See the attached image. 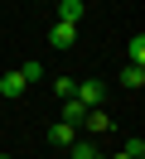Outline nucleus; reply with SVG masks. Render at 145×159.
<instances>
[{"instance_id":"obj_8","label":"nucleus","mask_w":145,"mask_h":159,"mask_svg":"<svg viewBox=\"0 0 145 159\" xmlns=\"http://www.w3.org/2000/svg\"><path fill=\"white\" fill-rule=\"evenodd\" d=\"M82 116H87V106H82L77 97H68V101H63V120H68V125H82Z\"/></svg>"},{"instance_id":"obj_3","label":"nucleus","mask_w":145,"mask_h":159,"mask_svg":"<svg viewBox=\"0 0 145 159\" xmlns=\"http://www.w3.org/2000/svg\"><path fill=\"white\" fill-rule=\"evenodd\" d=\"M77 140V125H68V120H58V125H48V145H58V149H68Z\"/></svg>"},{"instance_id":"obj_6","label":"nucleus","mask_w":145,"mask_h":159,"mask_svg":"<svg viewBox=\"0 0 145 159\" xmlns=\"http://www.w3.org/2000/svg\"><path fill=\"white\" fill-rule=\"evenodd\" d=\"M19 92H24V77H19V68H15V72H5V77H0V97H10V101H15Z\"/></svg>"},{"instance_id":"obj_11","label":"nucleus","mask_w":145,"mask_h":159,"mask_svg":"<svg viewBox=\"0 0 145 159\" xmlns=\"http://www.w3.org/2000/svg\"><path fill=\"white\" fill-rule=\"evenodd\" d=\"M73 87H77L73 77H53V97H58V101H68V97H73Z\"/></svg>"},{"instance_id":"obj_14","label":"nucleus","mask_w":145,"mask_h":159,"mask_svg":"<svg viewBox=\"0 0 145 159\" xmlns=\"http://www.w3.org/2000/svg\"><path fill=\"white\" fill-rule=\"evenodd\" d=\"M111 159H131V154H111Z\"/></svg>"},{"instance_id":"obj_12","label":"nucleus","mask_w":145,"mask_h":159,"mask_svg":"<svg viewBox=\"0 0 145 159\" xmlns=\"http://www.w3.org/2000/svg\"><path fill=\"white\" fill-rule=\"evenodd\" d=\"M19 77H24V87H29V82L44 77V68H39V63H19Z\"/></svg>"},{"instance_id":"obj_1","label":"nucleus","mask_w":145,"mask_h":159,"mask_svg":"<svg viewBox=\"0 0 145 159\" xmlns=\"http://www.w3.org/2000/svg\"><path fill=\"white\" fill-rule=\"evenodd\" d=\"M73 97L82 101V106H102V101H106V82H77Z\"/></svg>"},{"instance_id":"obj_5","label":"nucleus","mask_w":145,"mask_h":159,"mask_svg":"<svg viewBox=\"0 0 145 159\" xmlns=\"http://www.w3.org/2000/svg\"><path fill=\"white\" fill-rule=\"evenodd\" d=\"M82 15H87V5H82V0H58V20H63V24H77Z\"/></svg>"},{"instance_id":"obj_15","label":"nucleus","mask_w":145,"mask_h":159,"mask_svg":"<svg viewBox=\"0 0 145 159\" xmlns=\"http://www.w3.org/2000/svg\"><path fill=\"white\" fill-rule=\"evenodd\" d=\"M0 159H10V154H0Z\"/></svg>"},{"instance_id":"obj_13","label":"nucleus","mask_w":145,"mask_h":159,"mask_svg":"<svg viewBox=\"0 0 145 159\" xmlns=\"http://www.w3.org/2000/svg\"><path fill=\"white\" fill-rule=\"evenodd\" d=\"M121 154H131V159H145V140H140V135H131V140H126V149H121Z\"/></svg>"},{"instance_id":"obj_7","label":"nucleus","mask_w":145,"mask_h":159,"mask_svg":"<svg viewBox=\"0 0 145 159\" xmlns=\"http://www.w3.org/2000/svg\"><path fill=\"white\" fill-rule=\"evenodd\" d=\"M121 87L140 92V87H145V68H135V63H126V68H121Z\"/></svg>"},{"instance_id":"obj_2","label":"nucleus","mask_w":145,"mask_h":159,"mask_svg":"<svg viewBox=\"0 0 145 159\" xmlns=\"http://www.w3.org/2000/svg\"><path fill=\"white\" fill-rule=\"evenodd\" d=\"M48 43H53V48H73V43H77V24L53 20V29H48Z\"/></svg>"},{"instance_id":"obj_9","label":"nucleus","mask_w":145,"mask_h":159,"mask_svg":"<svg viewBox=\"0 0 145 159\" xmlns=\"http://www.w3.org/2000/svg\"><path fill=\"white\" fill-rule=\"evenodd\" d=\"M126 58H131L135 68H145V34H135V39L126 43Z\"/></svg>"},{"instance_id":"obj_4","label":"nucleus","mask_w":145,"mask_h":159,"mask_svg":"<svg viewBox=\"0 0 145 159\" xmlns=\"http://www.w3.org/2000/svg\"><path fill=\"white\" fill-rule=\"evenodd\" d=\"M82 125L92 130V135H106V130H111V116H106L102 106H87V116H82Z\"/></svg>"},{"instance_id":"obj_10","label":"nucleus","mask_w":145,"mask_h":159,"mask_svg":"<svg viewBox=\"0 0 145 159\" xmlns=\"http://www.w3.org/2000/svg\"><path fill=\"white\" fill-rule=\"evenodd\" d=\"M68 159H102V154H97V145H87V140H73V145H68Z\"/></svg>"}]
</instances>
